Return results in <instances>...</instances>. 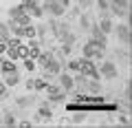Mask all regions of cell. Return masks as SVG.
<instances>
[{
    "label": "cell",
    "instance_id": "7402d4cb",
    "mask_svg": "<svg viewBox=\"0 0 132 128\" xmlns=\"http://www.w3.org/2000/svg\"><path fill=\"white\" fill-rule=\"evenodd\" d=\"M79 24H81V29H84V31H88V29H90V24H93L90 16H88V13H84V16L79 18Z\"/></svg>",
    "mask_w": 132,
    "mask_h": 128
},
{
    "label": "cell",
    "instance_id": "484cf974",
    "mask_svg": "<svg viewBox=\"0 0 132 128\" xmlns=\"http://www.w3.org/2000/svg\"><path fill=\"white\" fill-rule=\"evenodd\" d=\"M35 35H38L40 40H44V38H46V27H44V24H40V27H35Z\"/></svg>",
    "mask_w": 132,
    "mask_h": 128
},
{
    "label": "cell",
    "instance_id": "4dcf8cb0",
    "mask_svg": "<svg viewBox=\"0 0 132 128\" xmlns=\"http://www.w3.org/2000/svg\"><path fill=\"white\" fill-rule=\"evenodd\" d=\"M71 51H73V47H71V44H62V53H64V55H68Z\"/></svg>",
    "mask_w": 132,
    "mask_h": 128
},
{
    "label": "cell",
    "instance_id": "3957f363",
    "mask_svg": "<svg viewBox=\"0 0 132 128\" xmlns=\"http://www.w3.org/2000/svg\"><path fill=\"white\" fill-rule=\"evenodd\" d=\"M42 9H44V13H48L51 18H62V16L66 13V7L62 5V2H57V0H44Z\"/></svg>",
    "mask_w": 132,
    "mask_h": 128
},
{
    "label": "cell",
    "instance_id": "277c9868",
    "mask_svg": "<svg viewBox=\"0 0 132 128\" xmlns=\"http://www.w3.org/2000/svg\"><path fill=\"white\" fill-rule=\"evenodd\" d=\"M81 51H84V57H90V60H99V57L104 55L106 49H101L95 40H88V42L81 47Z\"/></svg>",
    "mask_w": 132,
    "mask_h": 128
},
{
    "label": "cell",
    "instance_id": "52a82bcc",
    "mask_svg": "<svg viewBox=\"0 0 132 128\" xmlns=\"http://www.w3.org/2000/svg\"><path fill=\"white\" fill-rule=\"evenodd\" d=\"M117 75H119L117 64H114V62H110V60H106L104 64H101V69H99V77H106V80H114Z\"/></svg>",
    "mask_w": 132,
    "mask_h": 128
},
{
    "label": "cell",
    "instance_id": "5b68a950",
    "mask_svg": "<svg viewBox=\"0 0 132 128\" xmlns=\"http://www.w3.org/2000/svg\"><path fill=\"white\" fill-rule=\"evenodd\" d=\"M48 27H51L53 35H55V38L60 40V42H64V38H66L68 33H71V31H68V24H66V22H57L55 18H51V22H48Z\"/></svg>",
    "mask_w": 132,
    "mask_h": 128
},
{
    "label": "cell",
    "instance_id": "836d02e7",
    "mask_svg": "<svg viewBox=\"0 0 132 128\" xmlns=\"http://www.w3.org/2000/svg\"><path fill=\"white\" fill-rule=\"evenodd\" d=\"M22 2H27V0H22Z\"/></svg>",
    "mask_w": 132,
    "mask_h": 128
},
{
    "label": "cell",
    "instance_id": "d4e9b609",
    "mask_svg": "<svg viewBox=\"0 0 132 128\" xmlns=\"http://www.w3.org/2000/svg\"><path fill=\"white\" fill-rule=\"evenodd\" d=\"M24 69L31 73L33 69H35V60H33V57H24Z\"/></svg>",
    "mask_w": 132,
    "mask_h": 128
},
{
    "label": "cell",
    "instance_id": "6da1fadb",
    "mask_svg": "<svg viewBox=\"0 0 132 128\" xmlns=\"http://www.w3.org/2000/svg\"><path fill=\"white\" fill-rule=\"evenodd\" d=\"M79 73L86 77H93V80H99V69L90 57H81L79 60Z\"/></svg>",
    "mask_w": 132,
    "mask_h": 128
},
{
    "label": "cell",
    "instance_id": "8992f818",
    "mask_svg": "<svg viewBox=\"0 0 132 128\" xmlns=\"http://www.w3.org/2000/svg\"><path fill=\"white\" fill-rule=\"evenodd\" d=\"M88 31H90V40H95V42H97L101 49H106V47H108V35H106L104 31H101V29L97 27V24H90V29H88Z\"/></svg>",
    "mask_w": 132,
    "mask_h": 128
},
{
    "label": "cell",
    "instance_id": "5bb4252c",
    "mask_svg": "<svg viewBox=\"0 0 132 128\" xmlns=\"http://www.w3.org/2000/svg\"><path fill=\"white\" fill-rule=\"evenodd\" d=\"M86 91L88 93H101V82L99 80H93V77H88V82H86Z\"/></svg>",
    "mask_w": 132,
    "mask_h": 128
},
{
    "label": "cell",
    "instance_id": "603a6c76",
    "mask_svg": "<svg viewBox=\"0 0 132 128\" xmlns=\"http://www.w3.org/2000/svg\"><path fill=\"white\" fill-rule=\"evenodd\" d=\"M24 57H29V47L20 42L18 44V60H24Z\"/></svg>",
    "mask_w": 132,
    "mask_h": 128
},
{
    "label": "cell",
    "instance_id": "7a4b0ae2",
    "mask_svg": "<svg viewBox=\"0 0 132 128\" xmlns=\"http://www.w3.org/2000/svg\"><path fill=\"white\" fill-rule=\"evenodd\" d=\"M108 5L112 16H121V18L130 16V0H108Z\"/></svg>",
    "mask_w": 132,
    "mask_h": 128
},
{
    "label": "cell",
    "instance_id": "30bf717a",
    "mask_svg": "<svg viewBox=\"0 0 132 128\" xmlns=\"http://www.w3.org/2000/svg\"><path fill=\"white\" fill-rule=\"evenodd\" d=\"M112 31L117 33V40H119L121 44H126V47L130 44V27H128V24H117Z\"/></svg>",
    "mask_w": 132,
    "mask_h": 128
},
{
    "label": "cell",
    "instance_id": "cb8c5ba5",
    "mask_svg": "<svg viewBox=\"0 0 132 128\" xmlns=\"http://www.w3.org/2000/svg\"><path fill=\"white\" fill-rule=\"evenodd\" d=\"M33 88H35V91H44V88H46V80H44V77L33 80Z\"/></svg>",
    "mask_w": 132,
    "mask_h": 128
},
{
    "label": "cell",
    "instance_id": "ac0fdd59",
    "mask_svg": "<svg viewBox=\"0 0 132 128\" xmlns=\"http://www.w3.org/2000/svg\"><path fill=\"white\" fill-rule=\"evenodd\" d=\"M22 13H27L24 5H15V7H11V9H9V18H18V16H22Z\"/></svg>",
    "mask_w": 132,
    "mask_h": 128
},
{
    "label": "cell",
    "instance_id": "44dd1931",
    "mask_svg": "<svg viewBox=\"0 0 132 128\" xmlns=\"http://www.w3.org/2000/svg\"><path fill=\"white\" fill-rule=\"evenodd\" d=\"M2 124H5V126H18V119L13 117V113H5V117H2Z\"/></svg>",
    "mask_w": 132,
    "mask_h": 128
},
{
    "label": "cell",
    "instance_id": "4fadbf2b",
    "mask_svg": "<svg viewBox=\"0 0 132 128\" xmlns=\"http://www.w3.org/2000/svg\"><path fill=\"white\" fill-rule=\"evenodd\" d=\"M0 71H2V73H13V71H18L15 60H2V62H0Z\"/></svg>",
    "mask_w": 132,
    "mask_h": 128
},
{
    "label": "cell",
    "instance_id": "f1b7e54d",
    "mask_svg": "<svg viewBox=\"0 0 132 128\" xmlns=\"http://www.w3.org/2000/svg\"><path fill=\"white\" fill-rule=\"evenodd\" d=\"M77 2H79V9H81V7H84V9H88V7L93 5V0H77Z\"/></svg>",
    "mask_w": 132,
    "mask_h": 128
},
{
    "label": "cell",
    "instance_id": "d6a6232c",
    "mask_svg": "<svg viewBox=\"0 0 132 128\" xmlns=\"http://www.w3.org/2000/svg\"><path fill=\"white\" fill-rule=\"evenodd\" d=\"M57 2H62V5H64L66 9H68V5H71V0H57Z\"/></svg>",
    "mask_w": 132,
    "mask_h": 128
},
{
    "label": "cell",
    "instance_id": "4316f807",
    "mask_svg": "<svg viewBox=\"0 0 132 128\" xmlns=\"http://www.w3.org/2000/svg\"><path fill=\"white\" fill-rule=\"evenodd\" d=\"M29 104H31L29 97H18V106H20V108H24V106H29Z\"/></svg>",
    "mask_w": 132,
    "mask_h": 128
},
{
    "label": "cell",
    "instance_id": "2e32d148",
    "mask_svg": "<svg viewBox=\"0 0 132 128\" xmlns=\"http://www.w3.org/2000/svg\"><path fill=\"white\" fill-rule=\"evenodd\" d=\"M9 38H11V29H9V24L0 22V42H7Z\"/></svg>",
    "mask_w": 132,
    "mask_h": 128
},
{
    "label": "cell",
    "instance_id": "7c38bea8",
    "mask_svg": "<svg viewBox=\"0 0 132 128\" xmlns=\"http://www.w3.org/2000/svg\"><path fill=\"white\" fill-rule=\"evenodd\" d=\"M97 27L101 29V31H104L106 35H110V33H112V29H114L112 18H110V16H108V18H99V24H97Z\"/></svg>",
    "mask_w": 132,
    "mask_h": 128
},
{
    "label": "cell",
    "instance_id": "d6986e66",
    "mask_svg": "<svg viewBox=\"0 0 132 128\" xmlns=\"http://www.w3.org/2000/svg\"><path fill=\"white\" fill-rule=\"evenodd\" d=\"M48 100H51L53 104H60V102H64V100H66V91H57V93L48 95Z\"/></svg>",
    "mask_w": 132,
    "mask_h": 128
},
{
    "label": "cell",
    "instance_id": "83f0119b",
    "mask_svg": "<svg viewBox=\"0 0 132 128\" xmlns=\"http://www.w3.org/2000/svg\"><path fill=\"white\" fill-rule=\"evenodd\" d=\"M68 69L71 71H79V60H71L68 62Z\"/></svg>",
    "mask_w": 132,
    "mask_h": 128
},
{
    "label": "cell",
    "instance_id": "9a60e30c",
    "mask_svg": "<svg viewBox=\"0 0 132 128\" xmlns=\"http://www.w3.org/2000/svg\"><path fill=\"white\" fill-rule=\"evenodd\" d=\"M2 75H5V84L7 86H15L20 82V73L18 71H13V73H2Z\"/></svg>",
    "mask_w": 132,
    "mask_h": 128
},
{
    "label": "cell",
    "instance_id": "ba28073f",
    "mask_svg": "<svg viewBox=\"0 0 132 128\" xmlns=\"http://www.w3.org/2000/svg\"><path fill=\"white\" fill-rule=\"evenodd\" d=\"M22 5H24V9H27V13L33 16V18H42L44 16V9H42V5H40L38 0H27Z\"/></svg>",
    "mask_w": 132,
    "mask_h": 128
},
{
    "label": "cell",
    "instance_id": "ffe728a7",
    "mask_svg": "<svg viewBox=\"0 0 132 128\" xmlns=\"http://www.w3.org/2000/svg\"><path fill=\"white\" fill-rule=\"evenodd\" d=\"M22 38H27V40L35 38V27H33V24H27V27H22Z\"/></svg>",
    "mask_w": 132,
    "mask_h": 128
},
{
    "label": "cell",
    "instance_id": "9c48e42d",
    "mask_svg": "<svg viewBox=\"0 0 132 128\" xmlns=\"http://www.w3.org/2000/svg\"><path fill=\"white\" fill-rule=\"evenodd\" d=\"M42 71H44V77H53V75H57V73L62 71V62L55 60V55H53L51 60L46 62V66H44Z\"/></svg>",
    "mask_w": 132,
    "mask_h": 128
},
{
    "label": "cell",
    "instance_id": "8fae6325",
    "mask_svg": "<svg viewBox=\"0 0 132 128\" xmlns=\"http://www.w3.org/2000/svg\"><path fill=\"white\" fill-rule=\"evenodd\" d=\"M57 80H60V88L66 91V93H71V91L75 88V82H73V77L68 75V73L60 71V73H57Z\"/></svg>",
    "mask_w": 132,
    "mask_h": 128
},
{
    "label": "cell",
    "instance_id": "1f68e13d",
    "mask_svg": "<svg viewBox=\"0 0 132 128\" xmlns=\"http://www.w3.org/2000/svg\"><path fill=\"white\" fill-rule=\"evenodd\" d=\"M73 122H75V124H79V122H84V113H77L75 117H73Z\"/></svg>",
    "mask_w": 132,
    "mask_h": 128
},
{
    "label": "cell",
    "instance_id": "e0dca14e",
    "mask_svg": "<svg viewBox=\"0 0 132 128\" xmlns=\"http://www.w3.org/2000/svg\"><path fill=\"white\" fill-rule=\"evenodd\" d=\"M51 115H53V110H51V106H48V104H42V106H40L38 117H42V119H51Z\"/></svg>",
    "mask_w": 132,
    "mask_h": 128
},
{
    "label": "cell",
    "instance_id": "f546056e",
    "mask_svg": "<svg viewBox=\"0 0 132 128\" xmlns=\"http://www.w3.org/2000/svg\"><path fill=\"white\" fill-rule=\"evenodd\" d=\"M0 97H7V84L0 82Z\"/></svg>",
    "mask_w": 132,
    "mask_h": 128
}]
</instances>
